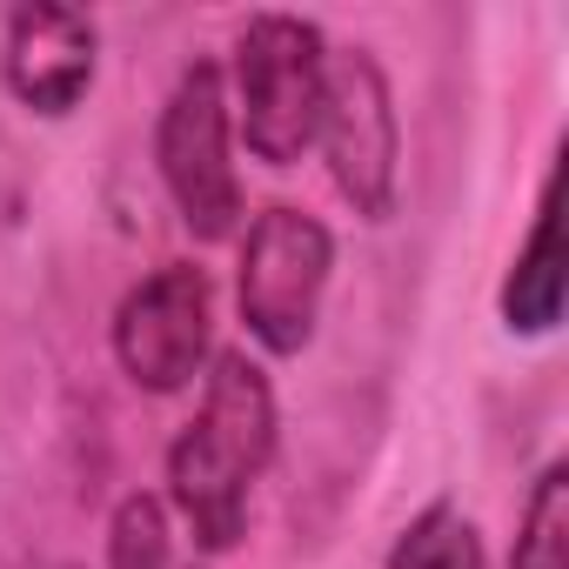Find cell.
<instances>
[{"mask_svg":"<svg viewBox=\"0 0 569 569\" xmlns=\"http://www.w3.org/2000/svg\"><path fill=\"white\" fill-rule=\"evenodd\" d=\"M274 456V389L268 376L228 349L201 389L194 422L168 449V496L201 549H234L248 522V489Z\"/></svg>","mask_w":569,"mask_h":569,"instance_id":"obj_1","label":"cell"},{"mask_svg":"<svg viewBox=\"0 0 569 569\" xmlns=\"http://www.w3.org/2000/svg\"><path fill=\"white\" fill-rule=\"evenodd\" d=\"M234 88H241V134L248 154L268 168H289L322 134V88L329 48L296 14H254L234 41Z\"/></svg>","mask_w":569,"mask_h":569,"instance_id":"obj_2","label":"cell"},{"mask_svg":"<svg viewBox=\"0 0 569 569\" xmlns=\"http://www.w3.org/2000/svg\"><path fill=\"white\" fill-rule=\"evenodd\" d=\"M336 268V241L302 208H268L241 248V322L268 356H302Z\"/></svg>","mask_w":569,"mask_h":569,"instance_id":"obj_3","label":"cell"},{"mask_svg":"<svg viewBox=\"0 0 569 569\" xmlns=\"http://www.w3.org/2000/svg\"><path fill=\"white\" fill-rule=\"evenodd\" d=\"M154 161H161V181H168L181 221L201 241L234 234L241 181H234V161H228V94H221V68L214 61H194L174 81V94L161 108Z\"/></svg>","mask_w":569,"mask_h":569,"instance_id":"obj_4","label":"cell"},{"mask_svg":"<svg viewBox=\"0 0 569 569\" xmlns=\"http://www.w3.org/2000/svg\"><path fill=\"white\" fill-rule=\"evenodd\" d=\"M208 336H214V296H208V274L188 261L154 268L141 289H128L114 316V356L154 396H174L194 382V369L208 362Z\"/></svg>","mask_w":569,"mask_h":569,"instance_id":"obj_5","label":"cell"},{"mask_svg":"<svg viewBox=\"0 0 569 569\" xmlns=\"http://www.w3.org/2000/svg\"><path fill=\"white\" fill-rule=\"evenodd\" d=\"M336 161V188L356 201V214L382 221L396 208V101L369 48L329 54V88H322V134Z\"/></svg>","mask_w":569,"mask_h":569,"instance_id":"obj_6","label":"cell"},{"mask_svg":"<svg viewBox=\"0 0 569 569\" xmlns=\"http://www.w3.org/2000/svg\"><path fill=\"white\" fill-rule=\"evenodd\" d=\"M94 21L74 8H21L8 21V88L34 114H68L94 88Z\"/></svg>","mask_w":569,"mask_h":569,"instance_id":"obj_7","label":"cell"},{"mask_svg":"<svg viewBox=\"0 0 569 569\" xmlns=\"http://www.w3.org/2000/svg\"><path fill=\"white\" fill-rule=\"evenodd\" d=\"M502 316H509V329H522V336H542V329H556V316H562V221H556V181H549V194H542V208H536L529 248H522L516 268H509Z\"/></svg>","mask_w":569,"mask_h":569,"instance_id":"obj_8","label":"cell"},{"mask_svg":"<svg viewBox=\"0 0 569 569\" xmlns=\"http://www.w3.org/2000/svg\"><path fill=\"white\" fill-rule=\"evenodd\" d=\"M509 569H569V469L562 462H549L536 476Z\"/></svg>","mask_w":569,"mask_h":569,"instance_id":"obj_9","label":"cell"},{"mask_svg":"<svg viewBox=\"0 0 569 569\" xmlns=\"http://www.w3.org/2000/svg\"><path fill=\"white\" fill-rule=\"evenodd\" d=\"M389 569H482V556H476V529H469L449 502H436V509H422V516L396 536Z\"/></svg>","mask_w":569,"mask_h":569,"instance_id":"obj_10","label":"cell"},{"mask_svg":"<svg viewBox=\"0 0 569 569\" xmlns=\"http://www.w3.org/2000/svg\"><path fill=\"white\" fill-rule=\"evenodd\" d=\"M108 562H114V569H168V516H161L154 496H128V502L114 509Z\"/></svg>","mask_w":569,"mask_h":569,"instance_id":"obj_11","label":"cell"}]
</instances>
